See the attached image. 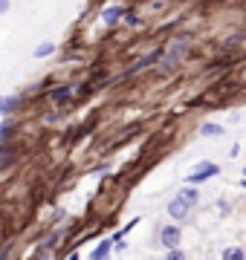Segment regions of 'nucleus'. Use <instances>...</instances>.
I'll return each mask as SVG.
<instances>
[{"label":"nucleus","mask_w":246,"mask_h":260,"mask_svg":"<svg viewBox=\"0 0 246 260\" xmlns=\"http://www.w3.org/2000/svg\"><path fill=\"white\" fill-rule=\"evenodd\" d=\"M218 174H220V165H214V162H200V165L189 174V182L197 185V182H206L208 177H218Z\"/></svg>","instance_id":"f257e3e1"},{"label":"nucleus","mask_w":246,"mask_h":260,"mask_svg":"<svg viewBox=\"0 0 246 260\" xmlns=\"http://www.w3.org/2000/svg\"><path fill=\"white\" fill-rule=\"evenodd\" d=\"M160 243L165 249H177V246H180V229H177V225H162Z\"/></svg>","instance_id":"f03ea898"},{"label":"nucleus","mask_w":246,"mask_h":260,"mask_svg":"<svg viewBox=\"0 0 246 260\" xmlns=\"http://www.w3.org/2000/svg\"><path fill=\"white\" fill-rule=\"evenodd\" d=\"M186 52H189V41H182V38H180V41H174V47L165 52V67H174L182 55H186Z\"/></svg>","instance_id":"7ed1b4c3"},{"label":"nucleus","mask_w":246,"mask_h":260,"mask_svg":"<svg viewBox=\"0 0 246 260\" xmlns=\"http://www.w3.org/2000/svg\"><path fill=\"white\" fill-rule=\"evenodd\" d=\"M189 208H191V203H186L180 194H177V200L168 203V214L174 217V220H186V217H189Z\"/></svg>","instance_id":"20e7f679"},{"label":"nucleus","mask_w":246,"mask_h":260,"mask_svg":"<svg viewBox=\"0 0 246 260\" xmlns=\"http://www.w3.org/2000/svg\"><path fill=\"white\" fill-rule=\"evenodd\" d=\"M162 55H165L162 49H153V52H148V55H145L142 61H136V64H133L131 70H128V75H133V73H139V70H148V67H153V64H157V61H160Z\"/></svg>","instance_id":"39448f33"},{"label":"nucleus","mask_w":246,"mask_h":260,"mask_svg":"<svg viewBox=\"0 0 246 260\" xmlns=\"http://www.w3.org/2000/svg\"><path fill=\"white\" fill-rule=\"evenodd\" d=\"M122 18H125V9H122V6H107V9L102 12L104 26H116V23H119Z\"/></svg>","instance_id":"423d86ee"},{"label":"nucleus","mask_w":246,"mask_h":260,"mask_svg":"<svg viewBox=\"0 0 246 260\" xmlns=\"http://www.w3.org/2000/svg\"><path fill=\"white\" fill-rule=\"evenodd\" d=\"M9 165H15V148L0 142V171H6Z\"/></svg>","instance_id":"0eeeda50"},{"label":"nucleus","mask_w":246,"mask_h":260,"mask_svg":"<svg viewBox=\"0 0 246 260\" xmlns=\"http://www.w3.org/2000/svg\"><path fill=\"white\" fill-rule=\"evenodd\" d=\"M20 107V99L18 95H0V116H9Z\"/></svg>","instance_id":"6e6552de"},{"label":"nucleus","mask_w":246,"mask_h":260,"mask_svg":"<svg viewBox=\"0 0 246 260\" xmlns=\"http://www.w3.org/2000/svg\"><path fill=\"white\" fill-rule=\"evenodd\" d=\"M113 246H116L113 240H102V243H99V249H93V251H90V257H93V260H102V257H107Z\"/></svg>","instance_id":"1a4fd4ad"},{"label":"nucleus","mask_w":246,"mask_h":260,"mask_svg":"<svg viewBox=\"0 0 246 260\" xmlns=\"http://www.w3.org/2000/svg\"><path fill=\"white\" fill-rule=\"evenodd\" d=\"M200 133H203V136H214V139H220V136H223V127H220V124H203Z\"/></svg>","instance_id":"9d476101"},{"label":"nucleus","mask_w":246,"mask_h":260,"mask_svg":"<svg viewBox=\"0 0 246 260\" xmlns=\"http://www.w3.org/2000/svg\"><path fill=\"white\" fill-rule=\"evenodd\" d=\"M55 52V44H41V47H35V58H47V55H52Z\"/></svg>","instance_id":"9b49d317"},{"label":"nucleus","mask_w":246,"mask_h":260,"mask_svg":"<svg viewBox=\"0 0 246 260\" xmlns=\"http://www.w3.org/2000/svg\"><path fill=\"white\" fill-rule=\"evenodd\" d=\"M70 99V87H55L52 90V102H67Z\"/></svg>","instance_id":"f8f14e48"},{"label":"nucleus","mask_w":246,"mask_h":260,"mask_svg":"<svg viewBox=\"0 0 246 260\" xmlns=\"http://www.w3.org/2000/svg\"><path fill=\"white\" fill-rule=\"evenodd\" d=\"M180 197L186 200V203H191V205L197 203V191H194V188H182V191H180Z\"/></svg>","instance_id":"ddd939ff"},{"label":"nucleus","mask_w":246,"mask_h":260,"mask_svg":"<svg viewBox=\"0 0 246 260\" xmlns=\"http://www.w3.org/2000/svg\"><path fill=\"white\" fill-rule=\"evenodd\" d=\"M223 257H226V260H240V257H243V249H237V246H235V249H226V251H223Z\"/></svg>","instance_id":"4468645a"},{"label":"nucleus","mask_w":246,"mask_h":260,"mask_svg":"<svg viewBox=\"0 0 246 260\" xmlns=\"http://www.w3.org/2000/svg\"><path fill=\"white\" fill-rule=\"evenodd\" d=\"M9 130H12V124H9V121H3V124H0V142H3L6 136H9Z\"/></svg>","instance_id":"2eb2a0df"},{"label":"nucleus","mask_w":246,"mask_h":260,"mask_svg":"<svg viewBox=\"0 0 246 260\" xmlns=\"http://www.w3.org/2000/svg\"><path fill=\"white\" fill-rule=\"evenodd\" d=\"M168 257H171V260H182L186 254H182L180 249H168Z\"/></svg>","instance_id":"dca6fc26"},{"label":"nucleus","mask_w":246,"mask_h":260,"mask_svg":"<svg viewBox=\"0 0 246 260\" xmlns=\"http://www.w3.org/2000/svg\"><path fill=\"white\" fill-rule=\"evenodd\" d=\"M6 9H9V0H0V15H6Z\"/></svg>","instance_id":"f3484780"},{"label":"nucleus","mask_w":246,"mask_h":260,"mask_svg":"<svg viewBox=\"0 0 246 260\" xmlns=\"http://www.w3.org/2000/svg\"><path fill=\"white\" fill-rule=\"evenodd\" d=\"M243 174H246V168H243Z\"/></svg>","instance_id":"a211bd4d"}]
</instances>
